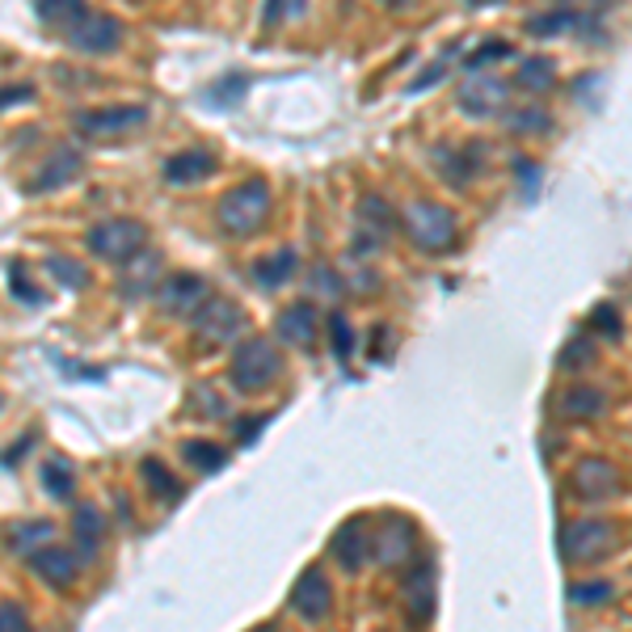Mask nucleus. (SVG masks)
I'll return each instance as SVG.
<instances>
[{
	"mask_svg": "<svg viewBox=\"0 0 632 632\" xmlns=\"http://www.w3.org/2000/svg\"><path fill=\"white\" fill-rule=\"evenodd\" d=\"M34 13L42 17V22H51V26H72L81 13H85V4H76V0H42V4H34Z\"/></svg>",
	"mask_w": 632,
	"mask_h": 632,
	"instance_id": "nucleus-32",
	"label": "nucleus"
},
{
	"mask_svg": "<svg viewBox=\"0 0 632 632\" xmlns=\"http://www.w3.org/2000/svg\"><path fill=\"white\" fill-rule=\"evenodd\" d=\"M63 42L85 51V56H106V51H119L123 42V22L114 13H94L85 9L72 26H63Z\"/></svg>",
	"mask_w": 632,
	"mask_h": 632,
	"instance_id": "nucleus-5",
	"label": "nucleus"
},
{
	"mask_svg": "<svg viewBox=\"0 0 632 632\" xmlns=\"http://www.w3.org/2000/svg\"><path fill=\"white\" fill-rule=\"evenodd\" d=\"M56 544V523L51 519H17L4 527V548L17 557H34L38 548Z\"/></svg>",
	"mask_w": 632,
	"mask_h": 632,
	"instance_id": "nucleus-22",
	"label": "nucleus"
},
{
	"mask_svg": "<svg viewBox=\"0 0 632 632\" xmlns=\"http://www.w3.org/2000/svg\"><path fill=\"white\" fill-rule=\"evenodd\" d=\"M148 123V106H97V110H81L76 114V131H85L89 139H123L131 131Z\"/></svg>",
	"mask_w": 632,
	"mask_h": 632,
	"instance_id": "nucleus-6",
	"label": "nucleus"
},
{
	"mask_svg": "<svg viewBox=\"0 0 632 632\" xmlns=\"http://www.w3.org/2000/svg\"><path fill=\"white\" fill-rule=\"evenodd\" d=\"M47 270L56 275V283L72 287V291H81V287L89 283L85 266H81V262H72V257H60V253H51V257H47Z\"/></svg>",
	"mask_w": 632,
	"mask_h": 632,
	"instance_id": "nucleus-34",
	"label": "nucleus"
},
{
	"mask_svg": "<svg viewBox=\"0 0 632 632\" xmlns=\"http://www.w3.org/2000/svg\"><path fill=\"white\" fill-rule=\"evenodd\" d=\"M160 283H165V257L157 250H139L119 275V295L123 300H144Z\"/></svg>",
	"mask_w": 632,
	"mask_h": 632,
	"instance_id": "nucleus-16",
	"label": "nucleus"
},
{
	"mask_svg": "<svg viewBox=\"0 0 632 632\" xmlns=\"http://www.w3.org/2000/svg\"><path fill=\"white\" fill-rule=\"evenodd\" d=\"M270 216V186L262 178H250L241 186H232L220 198V228L232 236H250Z\"/></svg>",
	"mask_w": 632,
	"mask_h": 632,
	"instance_id": "nucleus-3",
	"label": "nucleus"
},
{
	"mask_svg": "<svg viewBox=\"0 0 632 632\" xmlns=\"http://www.w3.org/2000/svg\"><path fill=\"white\" fill-rule=\"evenodd\" d=\"M0 632H34L22 603H0Z\"/></svg>",
	"mask_w": 632,
	"mask_h": 632,
	"instance_id": "nucleus-39",
	"label": "nucleus"
},
{
	"mask_svg": "<svg viewBox=\"0 0 632 632\" xmlns=\"http://www.w3.org/2000/svg\"><path fill=\"white\" fill-rule=\"evenodd\" d=\"M611 539H616V527L611 523H603V519H578V523H569L566 536H561V552H566V561H573V566H586V561H595V557H603L611 548Z\"/></svg>",
	"mask_w": 632,
	"mask_h": 632,
	"instance_id": "nucleus-9",
	"label": "nucleus"
},
{
	"mask_svg": "<svg viewBox=\"0 0 632 632\" xmlns=\"http://www.w3.org/2000/svg\"><path fill=\"white\" fill-rule=\"evenodd\" d=\"M329 338H333V342H329V347H333V354H338V358L347 363L350 350H354V333H350V320L342 313L329 316Z\"/></svg>",
	"mask_w": 632,
	"mask_h": 632,
	"instance_id": "nucleus-36",
	"label": "nucleus"
},
{
	"mask_svg": "<svg viewBox=\"0 0 632 632\" xmlns=\"http://www.w3.org/2000/svg\"><path fill=\"white\" fill-rule=\"evenodd\" d=\"M287 607H291L300 620H308V624H325L329 611H333V582L325 578V569L320 566L304 569V573L295 578V586H291Z\"/></svg>",
	"mask_w": 632,
	"mask_h": 632,
	"instance_id": "nucleus-7",
	"label": "nucleus"
},
{
	"mask_svg": "<svg viewBox=\"0 0 632 632\" xmlns=\"http://www.w3.org/2000/svg\"><path fill=\"white\" fill-rule=\"evenodd\" d=\"M561 413L566 417H599L603 410H607V397H603V388H591V384H573V388H566L561 392Z\"/></svg>",
	"mask_w": 632,
	"mask_h": 632,
	"instance_id": "nucleus-25",
	"label": "nucleus"
},
{
	"mask_svg": "<svg viewBox=\"0 0 632 632\" xmlns=\"http://www.w3.org/2000/svg\"><path fill=\"white\" fill-rule=\"evenodd\" d=\"M611 595H616V591H611V582H595V586L578 582V586H569V599L573 603H607Z\"/></svg>",
	"mask_w": 632,
	"mask_h": 632,
	"instance_id": "nucleus-40",
	"label": "nucleus"
},
{
	"mask_svg": "<svg viewBox=\"0 0 632 632\" xmlns=\"http://www.w3.org/2000/svg\"><path fill=\"white\" fill-rule=\"evenodd\" d=\"M494 60H510V42H502V38L485 42L476 56H469V68H464V72H485V63H494Z\"/></svg>",
	"mask_w": 632,
	"mask_h": 632,
	"instance_id": "nucleus-37",
	"label": "nucleus"
},
{
	"mask_svg": "<svg viewBox=\"0 0 632 632\" xmlns=\"http://www.w3.org/2000/svg\"><path fill=\"white\" fill-rule=\"evenodd\" d=\"M207 300H211V287L198 275H169L160 283V308L169 316H194Z\"/></svg>",
	"mask_w": 632,
	"mask_h": 632,
	"instance_id": "nucleus-13",
	"label": "nucleus"
},
{
	"mask_svg": "<svg viewBox=\"0 0 632 632\" xmlns=\"http://www.w3.org/2000/svg\"><path fill=\"white\" fill-rule=\"evenodd\" d=\"M295 270H300V257H295V250H275L270 257H262V262L253 266V275H257V283L262 287L287 283Z\"/></svg>",
	"mask_w": 632,
	"mask_h": 632,
	"instance_id": "nucleus-27",
	"label": "nucleus"
},
{
	"mask_svg": "<svg viewBox=\"0 0 632 632\" xmlns=\"http://www.w3.org/2000/svg\"><path fill=\"white\" fill-rule=\"evenodd\" d=\"M0 410H4V397H0Z\"/></svg>",
	"mask_w": 632,
	"mask_h": 632,
	"instance_id": "nucleus-50",
	"label": "nucleus"
},
{
	"mask_svg": "<svg viewBox=\"0 0 632 632\" xmlns=\"http://www.w3.org/2000/svg\"><path fill=\"white\" fill-rule=\"evenodd\" d=\"M506 97V81L502 76H494V72H469V81H464V89H460V110L464 114H476V119H485V114H494L498 106H502Z\"/></svg>",
	"mask_w": 632,
	"mask_h": 632,
	"instance_id": "nucleus-19",
	"label": "nucleus"
},
{
	"mask_svg": "<svg viewBox=\"0 0 632 632\" xmlns=\"http://www.w3.org/2000/svg\"><path fill=\"white\" fill-rule=\"evenodd\" d=\"M435 160L442 165V173H447V182L451 186H469V178H473L476 169H481V160H485V148H439Z\"/></svg>",
	"mask_w": 632,
	"mask_h": 632,
	"instance_id": "nucleus-24",
	"label": "nucleus"
},
{
	"mask_svg": "<svg viewBox=\"0 0 632 632\" xmlns=\"http://www.w3.org/2000/svg\"><path fill=\"white\" fill-rule=\"evenodd\" d=\"M514 85H519V89H527V94L552 89V85H557V63L548 60V56H532V60H523V63H519V76H514Z\"/></svg>",
	"mask_w": 632,
	"mask_h": 632,
	"instance_id": "nucleus-29",
	"label": "nucleus"
},
{
	"mask_svg": "<svg viewBox=\"0 0 632 632\" xmlns=\"http://www.w3.org/2000/svg\"><path fill=\"white\" fill-rule=\"evenodd\" d=\"M363 223H376V236H384L392 228V216H388L384 198H363Z\"/></svg>",
	"mask_w": 632,
	"mask_h": 632,
	"instance_id": "nucleus-41",
	"label": "nucleus"
},
{
	"mask_svg": "<svg viewBox=\"0 0 632 632\" xmlns=\"http://www.w3.org/2000/svg\"><path fill=\"white\" fill-rule=\"evenodd\" d=\"M101 536H106V514L94 502H81L72 510V552L81 561H89L101 548Z\"/></svg>",
	"mask_w": 632,
	"mask_h": 632,
	"instance_id": "nucleus-21",
	"label": "nucleus"
},
{
	"mask_svg": "<svg viewBox=\"0 0 632 632\" xmlns=\"http://www.w3.org/2000/svg\"><path fill=\"white\" fill-rule=\"evenodd\" d=\"M405 232L422 253H447L460 241V223L451 216V207L430 203V198H417L405 207Z\"/></svg>",
	"mask_w": 632,
	"mask_h": 632,
	"instance_id": "nucleus-2",
	"label": "nucleus"
},
{
	"mask_svg": "<svg viewBox=\"0 0 632 632\" xmlns=\"http://www.w3.org/2000/svg\"><path fill=\"white\" fill-rule=\"evenodd\" d=\"M316 329H320V316L308 300H300V304H287L279 320H275V338L283 342V347H313L316 342Z\"/></svg>",
	"mask_w": 632,
	"mask_h": 632,
	"instance_id": "nucleus-20",
	"label": "nucleus"
},
{
	"mask_svg": "<svg viewBox=\"0 0 632 632\" xmlns=\"http://www.w3.org/2000/svg\"><path fill=\"white\" fill-rule=\"evenodd\" d=\"M300 13H304L300 4L283 0V4H270V9H266V22H283V17H300Z\"/></svg>",
	"mask_w": 632,
	"mask_h": 632,
	"instance_id": "nucleus-47",
	"label": "nucleus"
},
{
	"mask_svg": "<svg viewBox=\"0 0 632 632\" xmlns=\"http://www.w3.org/2000/svg\"><path fill=\"white\" fill-rule=\"evenodd\" d=\"M599 13L603 9L582 13V9H573V4H557V9H548V13L527 17V34H536V38H557V34H566V31L599 34Z\"/></svg>",
	"mask_w": 632,
	"mask_h": 632,
	"instance_id": "nucleus-15",
	"label": "nucleus"
},
{
	"mask_svg": "<svg viewBox=\"0 0 632 632\" xmlns=\"http://www.w3.org/2000/svg\"><path fill=\"white\" fill-rule=\"evenodd\" d=\"M372 552L379 566H401L413 552V523L405 514H384L372 536Z\"/></svg>",
	"mask_w": 632,
	"mask_h": 632,
	"instance_id": "nucleus-14",
	"label": "nucleus"
},
{
	"mask_svg": "<svg viewBox=\"0 0 632 632\" xmlns=\"http://www.w3.org/2000/svg\"><path fill=\"white\" fill-rule=\"evenodd\" d=\"M262 426H270V413H257V417H245V422H236V442H241V447L257 442Z\"/></svg>",
	"mask_w": 632,
	"mask_h": 632,
	"instance_id": "nucleus-42",
	"label": "nucleus"
},
{
	"mask_svg": "<svg viewBox=\"0 0 632 632\" xmlns=\"http://www.w3.org/2000/svg\"><path fill=\"white\" fill-rule=\"evenodd\" d=\"M81 173H85V153H81L76 144H60L51 157L34 169V178H31V186L26 190H31V194H51V190L76 182Z\"/></svg>",
	"mask_w": 632,
	"mask_h": 632,
	"instance_id": "nucleus-12",
	"label": "nucleus"
},
{
	"mask_svg": "<svg viewBox=\"0 0 632 632\" xmlns=\"http://www.w3.org/2000/svg\"><path fill=\"white\" fill-rule=\"evenodd\" d=\"M194 320V333L207 342V347H223V342H236V333L245 329V313L232 304V300H207Z\"/></svg>",
	"mask_w": 632,
	"mask_h": 632,
	"instance_id": "nucleus-10",
	"label": "nucleus"
},
{
	"mask_svg": "<svg viewBox=\"0 0 632 632\" xmlns=\"http://www.w3.org/2000/svg\"><path fill=\"white\" fill-rule=\"evenodd\" d=\"M38 481H42V489H47L56 502H68V498H72V489H76L72 464H68V460H60V455L42 460V469H38Z\"/></svg>",
	"mask_w": 632,
	"mask_h": 632,
	"instance_id": "nucleus-28",
	"label": "nucleus"
},
{
	"mask_svg": "<svg viewBox=\"0 0 632 632\" xmlns=\"http://www.w3.org/2000/svg\"><path fill=\"white\" fill-rule=\"evenodd\" d=\"M447 60H451V51H447V56H442L439 63H430V68H426V76H417V81H413V85H410L413 94H422V89H426V85H430L435 76H442V72H447Z\"/></svg>",
	"mask_w": 632,
	"mask_h": 632,
	"instance_id": "nucleus-45",
	"label": "nucleus"
},
{
	"mask_svg": "<svg viewBox=\"0 0 632 632\" xmlns=\"http://www.w3.org/2000/svg\"><path fill=\"white\" fill-rule=\"evenodd\" d=\"M329 552L338 557V566L347 573H358L372 557V532H367V519H347L333 539H329Z\"/></svg>",
	"mask_w": 632,
	"mask_h": 632,
	"instance_id": "nucleus-17",
	"label": "nucleus"
},
{
	"mask_svg": "<svg viewBox=\"0 0 632 632\" xmlns=\"http://www.w3.org/2000/svg\"><path fill=\"white\" fill-rule=\"evenodd\" d=\"M13 291H17V300H26V304H42V300H47V295H42L38 287L26 283L22 275H13Z\"/></svg>",
	"mask_w": 632,
	"mask_h": 632,
	"instance_id": "nucleus-46",
	"label": "nucleus"
},
{
	"mask_svg": "<svg viewBox=\"0 0 632 632\" xmlns=\"http://www.w3.org/2000/svg\"><path fill=\"white\" fill-rule=\"evenodd\" d=\"M502 123L510 126V131H548L552 119H548L539 106H523V110H506Z\"/></svg>",
	"mask_w": 632,
	"mask_h": 632,
	"instance_id": "nucleus-35",
	"label": "nucleus"
},
{
	"mask_svg": "<svg viewBox=\"0 0 632 632\" xmlns=\"http://www.w3.org/2000/svg\"><path fill=\"white\" fill-rule=\"evenodd\" d=\"M139 476H144V485L157 494L160 502H182V494H186V489H182V481L169 473L157 455H148V460L139 464Z\"/></svg>",
	"mask_w": 632,
	"mask_h": 632,
	"instance_id": "nucleus-26",
	"label": "nucleus"
},
{
	"mask_svg": "<svg viewBox=\"0 0 632 632\" xmlns=\"http://www.w3.org/2000/svg\"><path fill=\"white\" fill-rule=\"evenodd\" d=\"M165 182L169 186H186V182H203V178H211L216 173V153H207V148H186V153H178V157L165 160Z\"/></svg>",
	"mask_w": 632,
	"mask_h": 632,
	"instance_id": "nucleus-23",
	"label": "nucleus"
},
{
	"mask_svg": "<svg viewBox=\"0 0 632 632\" xmlns=\"http://www.w3.org/2000/svg\"><path fill=\"white\" fill-rule=\"evenodd\" d=\"M186 405H190V413H207V417H223V413H228V401H223L211 384H194Z\"/></svg>",
	"mask_w": 632,
	"mask_h": 632,
	"instance_id": "nucleus-33",
	"label": "nucleus"
},
{
	"mask_svg": "<svg viewBox=\"0 0 632 632\" xmlns=\"http://www.w3.org/2000/svg\"><path fill=\"white\" fill-rule=\"evenodd\" d=\"M228 376H232V388H236V392L257 397V392H266L270 384H279V376H283V354H279V347H275L270 338H245L241 347L232 350Z\"/></svg>",
	"mask_w": 632,
	"mask_h": 632,
	"instance_id": "nucleus-1",
	"label": "nucleus"
},
{
	"mask_svg": "<svg viewBox=\"0 0 632 632\" xmlns=\"http://www.w3.org/2000/svg\"><path fill=\"white\" fill-rule=\"evenodd\" d=\"M182 451H186V460L198 469V473H220L223 464H228V451L211 439H186L182 442Z\"/></svg>",
	"mask_w": 632,
	"mask_h": 632,
	"instance_id": "nucleus-30",
	"label": "nucleus"
},
{
	"mask_svg": "<svg viewBox=\"0 0 632 632\" xmlns=\"http://www.w3.org/2000/svg\"><path fill=\"white\" fill-rule=\"evenodd\" d=\"M313 279H316V287H325V291H342V283H333V279H329V270H325V266H320V270H316Z\"/></svg>",
	"mask_w": 632,
	"mask_h": 632,
	"instance_id": "nucleus-48",
	"label": "nucleus"
},
{
	"mask_svg": "<svg viewBox=\"0 0 632 632\" xmlns=\"http://www.w3.org/2000/svg\"><path fill=\"white\" fill-rule=\"evenodd\" d=\"M595 358H599V350H595L591 338H573V342L557 354V367H561V372H586Z\"/></svg>",
	"mask_w": 632,
	"mask_h": 632,
	"instance_id": "nucleus-31",
	"label": "nucleus"
},
{
	"mask_svg": "<svg viewBox=\"0 0 632 632\" xmlns=\"http://www.w3.org/2000/svg\"><path fill=\"white\" fill-rule=\"evenodd\" d=\"M250 632H279L275 624H257V629H250Z\"/></svg>",
	"mask_w": 632,
	"mask_h": 632,
	"instance_id": "nucleus-49",
	"label": "nucleus"
},
{
	"mask_svg": "<svg viewBox=\"0 0 632 632\" xmlns=\"http://www.w3.org/2000/svg\"><path fill=\"white\" fill-rule=\"evenodd\" d=\"M144 241H148V228L139 220H101L89 228V250H94V257L114 262V266H126L135 253L148 250Z\"/></svg>",
	"mask_w": 632,
	"mask_h": 632,
	"instance_id": "nucleus-4",
	"label": "nucleus"
},
{
	"mask_svg": "<svg viewBox=\"0 0 632 632\" xmlns=\"http://www.w3.org/2000/svg\"><path fill=\"white\" fill-rule=\"evenodd\" d=\"M591 325H595L599 333H607V338H624V320L616 313V304H599L595 316H591Z\"/></svg>",
	"mask_w": 632,
	"mask_h": 632,
	"instance_id": "nucleus-38",
	"label": "nucleus"
},
{
	"mask_svg": "<svg viewBox=\"0 0 632 632\" xmlns=\"http://www.w3.org/2000/svg\"><path fill=\"white\" fill-rule=\"evenodd\" d=\"M245 94V76H228V81H220L216 89H211V97L220 101V106H228V97H241Z\"/></svg>",
	"mask_w": 632,
	"mask_h": 632,
	"instance_id": "nucleus-43",
	"label": "nucleus"
},
{
	"mask_svg": "<svg viewBox=\"0 0 632 632\" xmlns=\"http://www.w3.org/2000/svg\"><path fill=\"white\" fill-rule=\"evenodd\" d=\"M405 611H410V620L417 624V629L435 620V611H439V591H435V561H422V566H417L410 578H405Z\"/></svg>",
	"mask_w": 632,
	"mask_h": 632,
	"instance_id": "nucleus-18",
	"label": "nucleus"
},
{
	"mask_svg": "<svg viewBox=\"0 0 632 632\" xmlns=\"http://www.w3.org/2000/svg\"><path fill=\"white\" fill-rule=\"evenodd\" d=\"M26 561H31L34 578H42V586H51V591H72L81 578V557L68 544H47Z\"/></svg>",
	"mask_w": 632,
	"mask_h": 632,
	"instance_id": "nucleus-11",
	"label": "nucleus"
},
{
	"mask_svg": "<svg viewBox=\"0 0 632 632\" xmlns=\"http://www.w3.org/2000/svg\"><path fill=\"white\" fill-rule=\"evenodd\" d=\"M569 489H573V498H582V502H607V498H616V494H620V473H616V464H611V460L586 455V460H578V464H573Z\"/></svg>",
	"mask_w": 632,
	"mask_h": 632,
	"instance_id": "nucleus-8",
	"label": "nucleus"
},
{
	"mask_svg": "<svg viewBox=\"0 0 632 632\" xmlns=\"http://www.w3.org/2000/svg\"><path fill=\"white\" fill-rule=\"evenodd\" d=\"M31 97H34V85H4L0 89V110L13 106V101H31Z\"/></svg>",
	"mask_w": 632,
	"mask_h": 632,
	"instance_id": "nucleus-44",
	"label": "nucleus"
}]
</instances>
